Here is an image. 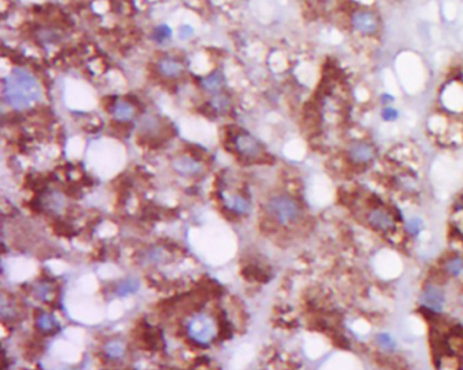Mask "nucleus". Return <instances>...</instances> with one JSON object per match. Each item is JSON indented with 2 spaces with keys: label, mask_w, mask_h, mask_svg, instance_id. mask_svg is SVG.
I'll use <instances>...</instances> for the list:
<instances>
[{
  "label": "nucleus",
  "mask_w": 463,
  "mask_h": 370,
  "mask_svg": "<svg viewBox=\"0 0 463 370\" xmlns=\"http://www.w3.org/2000/svg\"><path fill=\"white\" fill-rule=\"evenodd\" d=\"M269 218L279 227L289 228L303 221L305 209L293 195L287 193H276L270 195L265 205Z\"/></svg>",
  "instance_id": "nucleus-1"
},
{
  "label": "nucleus",
  "mask_w": 463,
  "mask_h": 370,
  "mask_svg": "<svg viewBox=\"0 0 463 370\" xmlns=\"http://www.w3.org/2000/svg\"><path fill=\"white\" fill-rule=\"evenodd\" d=\"M10 83L6 84V98L8 103L14 107L22 109L33 103L40 94L38 86L34 77L30 76L27 72L19 70L8 77Z\"/></svg>",
  "instance_id": "nucleus-2"
},
{
  "label": "nucleus",
  "mask_w": 463,
  "mask_h": 370,
  "mask_svg": "<svg viewBox=\"0 0 463 370\" xmlns=\"http://www.w3.org/2000/svg\"><path fill=\"white\" fill-rule=\"evenodd\" d=\"M364 223L379 235L391 237L398 232L397 213L382 204H372L364 213Z\"/></svg>",
  "instance_id": "nucleus-3"
},
{
  "label": "nucleus",
  "mask_w": 463,
  "mask_h": 370,
  "mask_svg": "<svg viewBox=\"0 0 463 370\" xmlns=\"http://www.w3.org/2000/svg\"><path fill=\"white\" fill-rule=\"evenodd\" d=\"M378 156V148L368 139H352L344 148V158L355 170H365L374 164Z\"/></svg>",
  "instance_id": "nucleus-4"
},
{
  "label": "nucleus",
  "mask_w": 463,
  "mask_h": 370,
  "mask_svg": "<svg viewBox=\"0 0 463 370\" xmlns=\"http://www.w3.org/2000/svg\"><path fill=\"white\" fill-rule=\"evenodd\" d=\"M186 336L199 346H208L217 336V324L206 313H194L185 325Z\"/></svg>",
  "instance_id": "nucleus-5"
},
{
  "label": "nucleus",
  "mask_w": 463,
  "mask_h": 370,
  "mask_svg": "<svg viewBox=\"0 0 463 370\" xmlns=\"http://www.w3.org/2000/svg\"><path fill=\"white\" fill-rule=\"evenodd\" d=\"M418 301L420 309L425 312L431 320H434L432 317L440 316L447 304V293L443 283L437 279H429L422 286Z\"/></svg>",
  "instance_id": "nucleus-6"
},
{
  "label": "nucleus",
  "mask_w": 463,
  "mask_h": 370,
  "mask_svg": "<svg viewBox=\"0 0 463 370\" xmlns=\"http://www.w3.org/2000/svg\"><path fill=\"white\" fill-rule=\"evenodd\" d=\"M349 24L356 34L369 38V37H375V35L379 34L381 17L372 8L359 7L351 12Z\"/></svg>",
  "instance_id": "nucleus-7"
},
{
  "label": "nucleus",
  "mask_w": 463,
  "mask_h": 370,
  "mask_svg": "<svg viewBox=\"0 0 463 370\" xmlns=\"http://www.w3.org/2000/svg\"><path fill=\"white\" fill-rule=\"evenodd\" d=\"M232 144H234L236 152L239 153L240 156L247 159L258 158L264 151L261 141H258L254 136L247 133V132H243V130L235 133Z\"/></svg>",
  "instance_id": "nucleus-8"
},
{
  "label": "nucleus",
  "mask_w": 463,
  "mask_h": 370,
  "mask_svg": "<svg viewBox=\"0 0 463 370\" xmlns=\"http://www.w3.org/2000/svg\"><path fill=\"white\" fill-rule=\"evenodd\" d=\"M440 273L447 279L463 282V255L451 253L440 263Z\"/></svg>",
  "instance_id": "nucleus-9"
},
{
  "label": "nucleus",
  "mask_w": 463,
  "mask_h": 370,
  "mask_svg": "<svg viewBox=\"0 0 463 370\" xmlns=\"http://www.w3.org/2000/svg\"><path fill=\"white\" fill-rule=\"evenodd\" d=\"M173 168L182 176H194L201 172L203 167L199 162L189 156H181L174 160Z\"/></svg>",
  "instance_id": "nucleus-10"
},
{
  "label": "nucleus",
  "mask_w": 463,
  "mask_h": 370,
  "mask_svg": "<svg viewBox=\"0 0 463 370\" xmlns=\"http://www.w3.org/2000/svg\"><path fill=\"white\" fill-rule=\"evenodd\" d=\"M224 205L232 213L236 214H246L250 210V201L246 197H243L242 194H229L224 198Z\"/></svg>",
  "instance_id": "nucleus-11"
},
{
  "label": "nucleus",
  "mask_w": 463,
  "mask_h": 370,
  "mask_svg": "<svg viewBox=\"0 0 463 370\" xmlns=\"http://www.w3.org/2000/svg\"><path fill=\"white\" fill-rule=\"evenodd\" d=\"M158 68L159 72H160L163 76L173 77V79L181 76L182 70H183V67L181 65V63L174 59H170V57L160 60L158 64Z\"/></svg>",
  "instance_id": "nucleus-12"
},
{
  "label": "nucleus",
  "mask_w": 463,
  "mask_h": 370,
  "mask_svg": "<svg viewBox=\"0 0 463 370\" xmlns=\"http://www.w3.org/2000/svg\"><path fill=\"white\" fill-rule=\"evenodd\" d=\"M112 114L118 121H129L135 117V107L127 100H118L113 105Z\"/></svg>",
  "instance_id": "nucleus-13"
},
{
  "label": "nucleus",
  "mask_w": 463,
  "mask_h": 370,
  "mask_svg": "<svg viewBox=\"0 0 463 370\" xmlns=\"http://www.w3.org/2000/svg\"><path fill=\"white\" fill-rule=\"evenodd\" d=\"M374 343L382 352H394L397 350V341L388 332H378L374 338Z\"/></svg>",
  "instance_id": "nucleus-14"
},
{
  "label": "nucleus",
  "mask_w": 463,
  "mask_h": 370,
  "mask_svg": "<svg viewBox=\"0 0 463 370\" xmlns=\"http://www.w3.org/2000/svg\"><path fill=\"white\" fill-rule=\"evenodd\" d=\"M203 87L206 88V91L212 92V94H217L224 87V76L217 70L216 72H212L211 75L204 77Z\"/></svg>",
  "instance_id": "nucleus-15"
},
{
  "label": "nucleus",
  "mask_w": 463,
  "mask_h": 370,
  "mask_svg": "<svg viewBox=\"0 0 463 370\" xmlns=\"http://www.w3.org/2000/svg\"><path fill=\"white\" fill-rule=\"evenodd\" d=\"M103 351H105L107 358L117 361V359H121L125 355V346H124L123 342L112 341L106 345Z\"/></svg>",
  "instance_id": "nucleus-16"
},
{
  "label": "nucleus",
  "mask_w": 463,
  "mask_h": 370,
  "mask_svg": "<svg viewBox=\"0 0 463 370\" xmlns=\"http://www.w3.org/2000/svg\"><path fill=\"white\" fill-rule=\"evenodd\" d=\"M424 229V221L418 217L408 218L405 221V233L411 237H416L422 232Z\"/></svg>",
  "instance_id": "nucleus-17"
},
{
  "label": "nucleus",
  "mask_w": 463,
  "mask_h": 370,
  "mask_svg": "<svg viewBox=\"0 0 463 370\" xmlns=\"http://www.w3.org/2000/svg\"><path fill=\"white\" fill-rule=\"evenodd\" d=\"M173 35V30L170 26L167 24H159L158 27H155L153 31V40L156 44H164L166 41H169Z\"/></svg>",
  "instance_id": "nucleus-18"
},
{
  "label": "nucleus",
  "mask_w": 463,
  "mask_h": 370,
  "mask_svg": "<svg viewBox=\"0 0 463 370\" xmlns=\"http://www.w3.org/2000/svg\"><path fill=\"white\" fill-rule=\"evenodd\" d=\"M37 325L40 327L41 331H45V332H49V331H53V329L56 328V319L52 316V315H49V313H41L40 316L37 317Z\"/></svg>",
  "instance_id": "nucleus-19"
},
{
  "label": "nucleus",
  "mask_w": 463,
  "mask_h": 370,
  "mask_svg": "<svg viewBox=\"0 0 463 370\" xmlns=\"http://www.w3.org/2000/svg\"><path fill=\"white\" fill-rule=\"evenodd\" d=\"M212 107L216 110L217 113H226L230 107V99L229 96H226L223 94H215L213 99L211 102Z\"/></svg>",
  "instance_id": "nucleus-20"
},
{
  "label": "nucleus",
  "mask_w": 463,
  "mask_h": 370,
  "mask_svg": "<svg viewBox=\"0 0 463 370\" xmlns=\"http://www.w3.org/2000/svg\"><path fill=\"white\" fill-rule=\"evenodd\" d=\"M381 117L385 122H395L399 118V110L391 105H386L382 107Z\"/></svg>",
  "instance_id": "nucleus-21"
},
{
  "label": "nucleus",
  "mask_w": 463,
  "mask_h": 370,
  "mask_svg": "<svg viewBox=\"0 0 463 370\" xmlns=\"http://www.w3.org/2000/svg\"><path fill=\"white\" fill-rule=\"evenodd\" d=\"M137 290V282L135 279H125L117 286V294L120 296H128Z\"/></svg>",
  "instance_id": "nucleus-22"
},
{
  "label": "nucleus",
  "mask_w": 463,
  "mask_h": 370,
  "mask_svg": "<svg viewBox=\"0 0 463 370\" xmlns=\"http://www.w3.org/2000/svg\"><path fill=\"white\" fill-rule=\"evenodd\" d=\"M452 224L454 228L457 229V232L463 237V210L457 209L454 211V217H452Z\"/></svg>",
  "instance_id": "nucleus-23"
},
{
  "label": "nucleus",
  "mask_w": 463,
  "mask_h": 370,
  "mask_svg": "<svg viewBox=\"0 0 463 370\" xmlns=\"http://www.w3.org/2000/svg\"><path fill=\"white\" fill-rule=\"evenodd\" d=\"M193 35L194 29L193 26H190V24H182L181 27L178 29V38H180L181 41H188Z\"/></svg>",
  "instance_id": "nucleus-24"
}]
</instances>
